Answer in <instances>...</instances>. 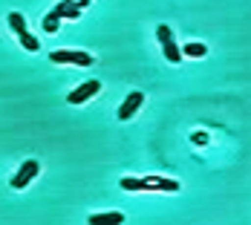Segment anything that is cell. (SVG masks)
I'll list each match as a JSON object with an SVG mask.
<instances>
[{
    "instance_id": "cell-14",
    "label": "cell",
    "mask_w": 251,
    "mask_h": 225,
    "mask_svg": "<svg viewBox=\"0 0 251 225\" xmlns=\"http://www.w3.org/2000/svg\"><path fill=\"white\" fill-rule=\"evenodd\" d=\"M191 142H194V145H202V148H205V145H208V133H200V130H197V133L191 136Z\"/></svg>"
},
{
    "instance_id": "cell-7",
    "label": "cell",
    "mask_w": 251,
    "mask_h": 225,
    "mask_svg": "<svg viewBox=\"0 0 251 225\" xmlns=\"http://www.w3.org/2000/svg\"><path fill=\"white\" fill-rule=\"evenodd\" d=\"M145 182L151 185L153 191H165V194H176L179 191V182L176 179H165V176H148Z\"/></svg>"
},
{
    "instance_id": "cell-9",
    "label": "cell",
    "mask_w": 251,
    "mask_h": 225,
    "mask_svg": "<svg viewBox=\"0 0 251 225\" xmlns=\"http://www.w3.org/2000/svg\"><path fill=\"white\" fill-rule=\"evenodd\" d=\"M179 52H182V58H205V55H208V47L200 44V41H188Z\"/></svg>"
},
{
    "instance_id": "cell-2",
    "label": "cell",
    "mask_w": 251,
    "mask_h": 225,
    "mask_svg": "<svg viewBox=\"0 0 251 225\" xmlns=\"http://www.w3.org/2000/svg\"><path fill=\"white\" fill-rule=\"evenodd\" d=\"M55 64H75V67H93V55H87V52H75V50H55L50 55Z\"/></svg>"
},
{
    "instance_id": "cell-8",
    "label": "cell",
    "mask_w": 251,
    "mask_h": 225,
    "mask_svg": "<svg viewBox=\"0 0 251 225\" xmlns=\"http://www.w3.org/2000/svg\"><path fill=\"white\" fill-rule=\"evenodd\" d=\"M122 188H125V191H133V194H151L153 191L145 179H133V176H125V179H122Z\"/></svg>"
},
{
    "instance_id": "cell-1",
    "label": "cell",
    "mask_w": 251,
    "mask_h": 225,
    "mask_svg": "<svg viewBox=\"0 0 251 225\" xmlns=\"http://www.w3.org/2000/svg\"><path fill=\"white\" fill-rule=\"evenodd\" d=\"M156 38H159V44H162L165 58H168L171 64H179V61H182V52H179V44L174 41L171 26H168V24H159V26H156Z\"/></svg>"
},
{
    "instance_id": "cell-12",
    "label": "cell",
    "mask_w": 251,
    "mask_h": 225,
    "mask_svg": "<svg viewBox=\"0 0 251 225\" xmlns=\"http://www.w3.org/2000/svg\"><path fill=\"white\" fill-rule=\"evenodd\" d=\"M9 26H12V32L15 35H21V32H26V21L21 12H9Z\"/></svg>"
},
{
    "instance_id": "cell-13",
    "label": "cell",
    "mask_w": 251,
    "mask_h": 225,
    "mask_svg": "<svg viewBox=\"0 0 251 225\" xmlns=\"http://www.w3.org/2000/svg\"><path fill=\"white\" fill-rule=\"evenodd\" d=\"M58 29H61V18H58V15H47V18H44V32H50V35H55V32H58Z\"/></svg>"
},
{
    "instance_id": "cell-6",
    "label": "cell",
    "mask_w": 251,
    "mask_h": 225,
    "mask_svg": "<svg viewBox=\"0 0 251 225\" xmlns=\"http://www.w3.org/2000/svg\"><path fill=\"white\" fill-rule=\"evenodd\" d=\"M52 15H58L61 21H64V18H70V21H78V18L84 15V9H81V6H75L73 0H61V3L52 9Z\"/></svg>"
},
{
    "instance_id": "cell-3",
    "label": "cell",
    "mask_w": 251,
    "mask_h": 225,
    "mask_svg": "<svg viewBox=\"0 0 251 225\" xmlns=\"http://www.w3.org/2000/svg\"><path fill=\"white\" fill-rule=\"evenodd\" d=\"M101 93V81H96V78H90V81H84V84H78L75 90L67 96V101L70 104H84V101H90L93 96H99Z\"/></svg>"
},
{
    "instance_id": "cell-4",
    "label": "cell",
    "mask_w": 251,
    "mask_h": 225,
    "mask_svg": "<svg viewBox=\"0 0 251 225\" xmlns=\"http://www.w3.org/2000/svg\"><path fill=\"white\" fill-rule=\"evenodd\" d=\"M38 174H41V165H38L35 159H26L24 165H21V171L12 176V188H15V191L26 188V185H29V182H32V179H35Z\"/></svg>"
},
{
    "instance_id": "cell-11",
    "label": "cell",
    "mask_w": 251,
    "mask_h": 225,
    "mask_svg": "<svg viewBox=\"0 0 251 225\" xmlns=\"http://www.w3.org/2000/svg\"><path fill=\"white\" fill-rule=\"evenodd\" d=\"M18 41H21V47H24L26 52H38V50H41V41H38V38H35L32 32H29V29L18 35Z\"/></svg>"
},
{
    "instance_id": "cell-5",
    "label": "cell",
    "mask_w": 251,
    "mask_h": 225,
    "mask_svg": "<svg viewBox=\"0 0 251 225\" xmlns=\"http://www.w3.org/2000/svg\"><path fill=\"white\" fill-rule=\"evenodd\" d=\"M142 101H145V93H139V90H136V93H130V96L125 99V104L119 107V122H130V119L139 113Z\"/></svg>"
},
{
    "instance_id": "cell-10",
    "label": "cell",
    "mask_w": 251,
    "mask_h": 225,
    "mask_svg": "<svg viewBox=\"0 0 251 225\" xmlns=\"http://www.w3.org/2000/svg\"><path fill=\"white\" fill-rule=\"evenodd\" d=\"M90 223H93V225H104V223H125V214H119V211H110V214H93V217H90Z\"/></svg>"
},
{
    "instance_id": "cell-15",
    "label": "cell",
    "mask_w": 251,
    "mask_h": 225,
    "mask_svg": "<svg viewBox=\"0 0 251 225\" xmlns=\"http://www.w3.org/2000/svg\"><path fill=\"white\" fill-rule=\"evenodd\" d=\"M75 6H81V9H90V0H73Z\"/></svg>"
}]
</instances>
